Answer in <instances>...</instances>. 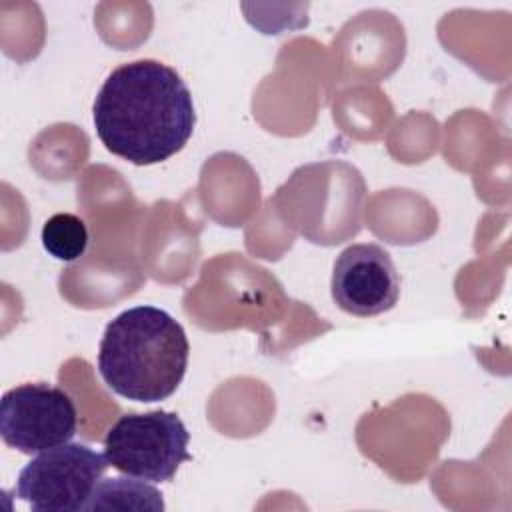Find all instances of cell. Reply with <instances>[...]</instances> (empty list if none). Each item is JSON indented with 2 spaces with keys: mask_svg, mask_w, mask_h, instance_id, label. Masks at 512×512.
I'll return each mask as SVG.
<instances>
[{
  "mask_svg": "<svg viewBox=\"0 0 512 512\" xmlns=\"http://www.w3.org/2000/svg\"><path fill=\"white\" fill-rule=\"evenodd\" d=\"M92 116L106 150L136 166L174 156L196 126L186 82L158 60H134L114 68L96 94Z\"/></svg>",
  "mask_w": 512,
  "mask_h": 512,
  "instance_id": "obj_1",
  "label": "cell"
},
{
  "mask_svg": "<svg viewBox=\"0 0 512 512\" xmlns=\"http://www.w3.org/2000/svg\"><path fill=\"white\" fill-rule=\"evenodd\" d=\"M190 344L180 322L156 306L120 312L104 330L98 372L106 386L134 402H160L176 392Z\"/></svg>",
  "mask_w": 512,
  "mask_h": 512,
  "instance_id": "obj_2",
  "label": "cell"
},
{
  "mask_svg": "<svg viewBox=\"0 0 512 512\" xmlns=\"http://www.w3.org/2000/svg\"><path fill=\"white\" fill-rule=\"evenodd\" d=\"M190 434L176 412L152 410L120 416L104 436L112 468L146 482H170L188 452Z\"/></svg>",
  "mask_w": 512,
  "mask_h": 512,
  "instance_id": "obj_3",
  "label": "cell"
},
{
  "mask_svg": "<svg viewBox=\"0 0 512 512\" xmlns=\"http://www.w3.org/2000/svg\"><path fill=\"white\" fill-rule=\"evenodd\" d=\"M104 454L78 442L38 452L18 474L14 496L36 512L86 510L108 468Z\"/></svg>",
  "mask_w": 512,
  "mask_h": 512,
  "instance_id": "obj_4",
  "label": "cell"
},
{
  "mask_svg": "<svg viewBox=\"0 0 512 512\" xmlns=\"http://www.w3.org/2000/svg\"><path fill=\"white\" fill-rule=\"evenodd\" d=\"M78 412L72 396L46 382H28L4 392L0 400V436L22 454L66 444L76 434Z\"/></svg>",
  "mask_w": 512,
  "mask_h": 512,
  "instance_id": "obj_5",
  "label": "cell"
},
{
  "mask_svg": "<svg viewBox=\"0 0 512 512\" xmlns=\"http://www.w3.org/2000/svg\"><path fill=\"white\" fill-rule=\"evenodd\" d=\"M332 300L352 316L388 312L400 298V276L390 254L378 244H352L334 262Z\"/></svg>",
  "mask_w": 512,
  "mask_h": 512,
  "instance_id": "obj_6",
  "label": "cell"
},
{
  "mask_svg": "<svg viewBox=\"0 0 512 512\" xmlns=\"http://www.w3.org/2000/svg\"><path fill=\"white\" fill-rule=\"evenodd\" d=\"M164 510L162 494L144 480L106 478L94 488L86 510Z\"/></svg>",
  "mask_w": 512,
  "mask_h": 512,
  "instance_id": "obj_7",
  "label": "cell"
},
{
  "mask_svg": "<svg viewBox=\"0 0 512 512\" xmlns=\"http://www.w3.org/2000/svg\"><path fill=\"white\" fill-rule=\"evenodd\" d=\"M42 246L56 260L74 262L86 252L88 228L80 216L58 212L42 226Z\"/></svg>",
  "mask_w": 512,
  "mask_h": 512,
  "instance_id": "obj_8",
  "label": "cell"
}]
</instances>
